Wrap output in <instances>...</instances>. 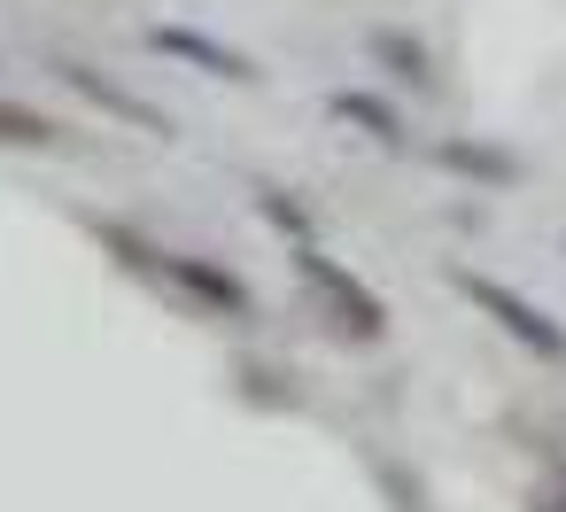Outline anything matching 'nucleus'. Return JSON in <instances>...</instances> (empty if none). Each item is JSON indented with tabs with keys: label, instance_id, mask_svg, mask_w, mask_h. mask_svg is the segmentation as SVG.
I'll use <instances>...</instances> for the list:
<instances>
[{
	"label": "nucleus",
	"instance_id": "nucleus-4",
	"mask_svg": "<svg viewBox=\"0 0 566 512\" xmlns=\"http://www.w3.org/2000/svg\"><path fill=\"white\" fill-rule=\"evenodd\" d=\"M63 79H71V86H86V94H94L102 109H117V117H133V125H148V133H171V125H164V117H156L148 102H133V94H117V86H102V79H94L86 63H63Z\"/></svg>",
	"mask_w": 566,
	"mask_h": 512
},
{
	"label": "nucleus",
	"instance_id": "nucleus-2",
	"mask_svg": "<svg viewBox=\"0 0 566 512\" xmlns=\"http://www.w3.org/2000/svg\"><path fill=\"white\" fill-rule=\"evenodd\" d=\"M295 272H303V280L342 311V326H349V334H380V295H373L365 280H349L326 249H303V241H295Z\"/></svg>",
	"mask_w": 566,
	"mask_h": 512
},
{
	"label": "nucleus",
	"instance_id": "nucleus-1",
	"mask_svg": "<svg viewBox=\"0 0 566 512\" xmlns=\"http://www.w3.org/2000/svg\"><path fill=\"white\" fill-rule=\"evenodd\" d=\"M458 288H465V295H473V303H481L512 342H527L535 357H566V334H558V326H551L520 288H504V280H489V272H458Z\"/></svg>",
	"mask_w": 566,
	"mask_h": 512
},
{
	"label": "nucleus",
	"instance_id": "nucleus-3",
	"mask_svg": "<svg viewBox=\"0 0 566 512\" xmlns=\"http://www.w3.org/2000/svg\"><path fill=\"white\" fill-rule=\"evenodd\" d=\"M156 48H171V55L202 63L210 79H249V63H241V55H226V48H210L202 32H179V24H164V32H156Z\"/></svg>",
	"mask_w": 566,
	"mask_h": 512
},
{
	"label": "nucleus",
	"instance_id": "nucleus-6",
	"mask_svg": "<svg viewBox=\"0 0 566 512\" xmlns=\"http://www.w3.org/2000/svg\"><path fill=\"white\" fill-rule=\"evenodd\" d=\"M535 512H566V481H551V489L535 497Z\"/></svg>",
	"mask_w": 566,
	"mask_h": 512
},
{
	"label": "nucleus",
	"instance_id": "nucleus-5",
	"mask_svg": "<svg viewBox=\"0 0 566 512\" xmlns=\"http://www.w3.org/2000/svg\"><path fill=\"white\" fill-rule=\"evenodd\" d=\"M334 117H349V125H365L373 140H403V133H396V117H388L380 102H365V94H334Z\"/></svg>",
	"mask_w": 566,
	"mask_h": 512
}]
</instances>
